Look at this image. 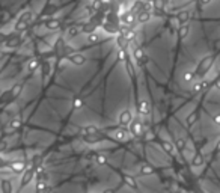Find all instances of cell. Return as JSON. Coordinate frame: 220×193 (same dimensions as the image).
I'll use <instances>...</instances> for the list:
<instances>
[{
  "label": "cell",
  "mask_w": 220,
  "mask_h": 193,
  "mask_svg": "<svg viewBox=\"0 0 220 193\" xmlns=\"http://www.w3.org/2000/svg\"><path fill=\"white\" fill-rule=\"evenodd\" d=\"M11 169L18 174V172L24 170V165H23V161H15V163H11Z\"/></svg>",
  "instance_id": "1"
},
{
  "label": "cell",
  "mask_w": 220,
  "mask_h": 193,
  "mask_svg": "<svg viewBox=\"0 0 220 193\" xmlns=\"http://www.w3.org/2000/svg\"><path fill=\"white\" fill-rule=\"evenodd\" d=\"M32 175H33V169H27V172L24 174V176H23V183H29V180L32 178Z\"/></svg>",
  "instance_id": "2"
}]
</instances>
